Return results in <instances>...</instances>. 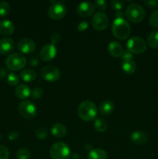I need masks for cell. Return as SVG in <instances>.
Wrapping results in <instances>:
<instances>
[{
  "label": "cell",
  "instance_id": "1",
  "mask_svg": "<svg viewBox=\"0 0 158 159\" xmlns=\"http://www.w3.org/2000/svg\"><path fill=\"white\" fill-rule=\"evenodd\" d=\"M77 115L82 120L86 121V122L94 120H96L98 115L97 107L91 101H83L78 106Z\"/></svg>",
  "mask_w": 158,
  "mask_h": 159
},
{
  "label": "cell",
  "instance_id": "2",
  "mask_svg": "<svg viewBox=\"0 0 158 159\" xmlns=\"http://www.w3.org/2000/svg\"><path fill=\"white\" fill-rule=\"evenodd\" d=\"M112 31L116 38L119 40H126L131 33L130 25L125 19L116 18L112 25Z\"/></svg>",
  "mask_w": 158,
  "mask_h": 159
},
{
  "label": "cell",
  "instance_id": "3",
  "mask_svg": "<svg viewBox=\"0 0 158 159\" xmlns=\"http://www.w3.org/2000/svg\"><path fill=\"white\" fill-rule=\"evenodd\" d=\"M125 16L130 22L138 23L143 21L146 16L145 9L138 3H132L125 9Z\"/></svg>",
  "mask_w": 158,
  "mask_h": 159
},
{
  "label": "cell",
  "instance_id": "4",
  "mask_svg": "<svg viewBox=\"0 0 158 159\" xmlns=\"http://www.w3.org/2000/svg\"><path fill=\"white\" fill-rule=\"evenodd\" d=\"M50 155L52 159H69L71 158V150L66 143L56 142L50 149Z\"/></svg>",
  "mask_w": 158,
  "mask_h": 159
},
{
  "label": "cell",
  "instance_id": "5",
  "mask_svg": "<svg viewBox=\"0 0 158 159\" xmlns=\"http://www.w3.org/2000/svg\"><path fill=\"white\" fill-rule=\"evenodd\" d=\"M6 65L8 69L11 71H20L26 65V59L20 53H13L7 57Z\"/></svg>",
  "mask_w": 158,
  "mask_h": 159
},
{
  "label": "cell",
  "instance_id": "6",
  "mask_svg": "<svg viewBox=\"0 0 158 159\" xmlns=\"http://www.w3.org/2000/svg\"><path fill=\"white\" fill-rule=\"evenodd\" d=\"M126 47L127 50L132 54H139L143 53L147 50V43L142 37L135 36L129 39Z\"/></svg>",
  "mask_w": 158,
  "mask_h": 159
},
{
  "label": "cell",
  "instance_id": "7",
  "mask_svg": "<svg viewBox=\"0 0 158 159\" xmlns=\"http://www.w3.org/2000/svg\"><path fill=\"white\" fill-rule=\"evenodd\" d=\"M52 4L48 9V16L54 20H61L67 13L66 6L62 2L52 1Z\"/></svg>",
  "mask_w": 158,
  "mask_h": 159
},
{
  "label": "cell",
  "instance_id": "8",
  "mask_svg": "<svg viewBox=\"0 0 158 159\" xmlns=\"http://www.w3.org/2000/svg\"><path fill=\"white\" fill-rule=\"evenodd\" d=\"M18 111L25 119H33L37 115V107L29 100H23L19 104Z\"/></svg>",
  "mask_w": 158,
  "mask_h": 159
},
{
  "label": "cell",
  "instance_id": "9",
  "mask_svg": "<svg viewBox=\"0 0 158 159\" xmlns=\"http://www.w3.org/2000/svg\"><path fill=\"white\" fill-rule=\"evenodd\" d=\"M109 23L108 16L103 12H98L93 15L91 20V26L95 30L102 31L106 29Z\"/></svg>",
  "mask_w": 158,
  "mask_h": 159
},
{
  "label": "cell",
  "instance_id": "10",
  "mask_svg": "<svg viewBox=\"0 0 158 159\" xmlns=\"http://www.w3.org/2000/svg\"><path fill=\"white\" fill-rule=\"evenodd\" d=\"M60 71L57 67L53 66V65H47L42 68L40 71V76L43 78L44 80L50 82H57L60 79Z\"/></svg>",
  "mask_w": 158,
  "mask_h": 159
},
{
  "label": "cell",
  "instance_id": "11",
  "mask_svg": "<svg viewBox=\"0 0 158 159\" xmlns=\"http://www.w3.org/2000/svg\"><path fill=\"white\" fill-rule=\"evenodd\" d=\"M56 55H57V48L55 47V45H53L51 43H47V44L44 45L41 48L40 54H39L40 58L45 62L53 60L56 57Z\"/></svg>",
  "mask_w": 158,
  "mask_h": 159
},
{
  "label": "cell",
  "instance_id": "12",
  "mask_svg": "<svg viewBox=\"0 0 158 159\" xmlns=\"http://www.w3.org/2000/svg\"><path fill=\"white\" fill-rule=\"evenodd\" d=\"M17 48L20 52L26 54H32L37 49L35 42L27 37L20 39L17 43Z\"/></svg>",
  "mask_w": 158,
  "mask_h": 159
},
{
  "label": "cell",
  "instance_id": "13",
  "mask_svg": "<svg viewBox=\"0 0 158 159\" xmlns=\"http://www.w3.org/2000/svg\"><path fill=\"white\" fill-rule=\"evenodd\" d=\"M95 6L91 2H82L77 6V12L80 16L88 17L95 11Z\"/></svg>",
  "mask_w": 158,
  "mask_h": 159
},
{
  "label": "cell",
  "instance_id": "14",
  "mask_svg": "<svg viewBox=\"0 0 158 159\" xmlns=\"http://www.w3.org/2000/svg\"><path fill=\"white\" fill-rule=\"evenodd\" d=\"M15 48V43L12 39L2 38L0 40V54L6 55V54H10L12 51H14Z\"/></svg>",
  "mask_w": 158,
  "mask_h": 159
},
{
  "label": "cell",
  "instance_id": "15",
  "mask_svg": "<svg viewBox=\"0 0 158 159\" xmlns=\"http://www.w3.org/2000/svg\"><path fill=\"white\" fill-rule=\"evenodd\" d=\"M15 31L13 23L9 20H2L0 21V34L2 36H11Z\"/></svg>",
  "mask_w": 158,
  "mask_h": 159
},
{
  "label": "cell",
  "instance_id": "16",
  "mask_svg": "<svg viewBox=\"0 0 158 159\" xmlns=\"http://www.w3.org/2000/svg\"><path fill=\"white\" fill-rule=\"evenodd\" d=\"M130 140L132 142L136 144H143L149 140V136L147 133L140 130L133 132L130 135Z\"/></svg>",
  "mask_w": 158,
  "mask_h": 159
},
{
  "label": "cell",
  "instance_id": "17",
  "mask_svg": "<svg viewBox=\"0 0 158 159\" xmlns=\"http://www.w3.org/2000/svg\"><path fill=\"white\" fill-rule=\"evenodd\" d=\"M123 50L121 43L117 41H112L108 45V53L114 57H120L123 52Z\"/></svg>",
  "mask_w": 158,
  "mask_h": 159
},
{
  "label": "cell",
  "instance_id": "18",
  "mask_svg": "<svg viewBox=\"0 0 158 159\" xmlns=\"http://www.w3.org/2000/svg\"><path fill=\"white\" fill-rule=\"evenodd\" d=\"M15 94L16 97L20 99H26L30 96L31 90L27 85L20 84L15 87Z\"/></svg>",
  "mask_w": 158,
  "mask_h": 159
},
{
  "label": "cell",
  "instance_id": "19",
  "mask_svg": "<svg viewBox=\"0 0 158 159\" xmlns=\"http://www.w3.org/2000/svg\"><path fill=\"white\" fill-rule=\"evenodd\" d=\"M115 110V105L112 101L105 100L99 106V112L103 116H108L112 114Z\"/></svg>",
  "mask_w": 158,
  "mask_h": 159
},
{
  "label": "cell",
  "instance_id": "20",
  "mask_svg": "<svg viewBox=\"0 0 158 159\" xmlns=\"http://www.w3.org/2000/svg\"><path fill=\"white\" fill-rule=\"evenodd\" d=\"M50 131L53 136L58 138H64V137L67 134L66 127H65L64 124H60V123L54 124V125L51 127Z\"/></svg>",
  "mask_w": 158,
  "mask_h": 159
},
{
  "label": "cell",
  "instance_id": "21",
  "mask_svg": "<svg viewBox=\"0 0 158 159\" xmlns=\"http://www.w3.org/2000/svg\"><path fill=\"white\" fill-rule=\"evenodd\" d=\"M37 77V74L34 70L29 69V68H26L23 69L20 72V78L23 79L24 82H29L35 80Z\"/></svg>",
  "mask_w": 158,
  "mask_h": 159
},
{
  "label": "cell",
  "instance_id": "22",
  "mask_svg": "<svg viewBox=\"0 0 158 159\" xmlns=\"http://www.w3.org/2000/svg\"><path fill=\"white\" fill-rule=\"evenodd\" d=\"M106 152L102 148H94L88 154V159H107Z\"/></svg>",
  "mask_w": 158,
  "mask_h": 159
},
{
  "label": "cell",
  "instance_id": "23",
  "mask_svg": "<svg viewBox=\"0 0 158 159\" xmlns=\"http://www.w3.org/2000/svg\"><path fill=\"white\" fill-rule=\"evenodd\" d=\"M122 68L124 72L128 75H131L136 71V65L133 60L123 61L122 63Z\"/></svg>",
  "mask_w": 158,
  "mask_h": 159
},
{
  "label": "cell",
  "instance_id": "24",
  "mask_svg": "<svg viewBox=\"0 0 158 159\" xmlns=\"http://www.w3.org/2000/svg\"><path fill=\"white\" fill-rule=\"evenodd\" d=\"M147 43L152 48H158V30H153L148 35Z\"/></svg>",
  "mask_w": 158,
  "mask_h": 159
},
{
  "label": "cell",
  "instance_id": "25",
  "mask_svg": "<svg viewBox=\"0 0 158 159\" xmlns=\"http://www.w3.org/2000/svg\"><path fill=\"white\" fill-rule=\"evenodd\" d=\"M94 129H95L98 132L103 133V132L106 131L107 129H108V124H107V122L104 119L98 118V119H96L95 121H94Z\"/></svg>",
  "mask_w": 158,
  "mask_h": 159
},
{
  "label": "cell",
  "instance_id": "26",
  "mask_svg": "<svg viewBox=\"0 0 158 159\" xmlns=\"http://www.w3.org/2000/svg\"><path fill=\"white\" fill-rule=\"evenodd\" d=\"M11 7L9 2L6 1L0 2V16H6L10 12Z\"/></svg>",
  "mask_w": 158,
  "mask_h": 159
},
{
  "label": "cell",
  "instance_id": "27",
  "mask_svg": "<svg viewBox=\"0 0 158 159\" xmlns=\"http://www.w3.org/2000/svg\"><path fill=\"white\" fill-rule=\"evenodd\" d=\"M7 82L11 86H16L20 83V76L14 72H10L8 74Z\"/></svg>",
  "mask_w": 158,
  "mask_h": 159
},
{
  "label": "cell",
  "instance_id": "28",
  "mask_svg": "<svg viewBox=\"0 0 158 159\" xmlns=\"http://www.w3.org/2000/svg\"><path fill=\"white\" fill-rule=\"evenodd\" d=\"M15 156L17 159H29L31 156V152L29 149L23 148L17 151Z\"/></svg>",
  "mask_w": 158,
  "mask_h": 159
},
{
  "label": "cell",
  "instance_id": "29",
  "mask_svg": "<svg viewBox=\"0 0 158 159\" xmlns=\"http://www.w3.org/2000/svg\"><path fill=\"white\" fill-rule=\"evenodd\" d=\"M149 22L152 27L158 28V9L153 11L150 16Z\"/></svg>",
  "mask_w": 158,
  "mask_h": 159
},
{
  "label": "cell",
  "instance_id": "30",
  "mask_svg": "<svg viewBox=\"0 0 158 159\" xmlns=\"http://www.w3.org/2000/svg\"><path fill=\"white\" fill-rule=\"evenodd\" d=\"M43 90L40 87H35L31 90L30 96L33 99H39L43 96Z\"/></svg>",
  "mask_w": 158,
  "mask_h": 159
},
{
  "label": "cell",
  "instance_id": "31",
  "mask_svg": "<svg viewBox=\"0 0 158 159\" xmlns=\"http://www.w3.org/2000/svg\"><path fill=\"white\" fill-rule=\"evenodd\" d=\"M35 134H36V137H37L38 139L44 140L48 137V132L45 128H43V127H39V128H37V130H36Z\"/></svg>",
  "mask_w": 158,
  "mask_h": 159
},
{
  "label": "cell",
  "instance_id": "32",
  "mask_svg": "<svg viewBox=\"0 0 158 159\" xmlns=\"http://www.w3.org/2000/svg\"><path fill=\"white\" fill-rule=\"evenodd\" d=\"M110 6L114 10L117 11H121L123 9L124 6H125V3L122 1H118V0H114V1H112L110 3Z\"/></svg>",
  "mask_w": 158,
  "mask_h": 159
},
{
  "label": "cell",
  "instance_id": "33",
  "mask_svg": "<svg viewBox=\"0 0 158 159\" xmlns=\"http://www.w3.org/2000/svg\"><path fill=\"white\" fill-rule=\"evenodd\" d=\"M9 152L7 147L4 145H0V159L9 158Z\"/></svg>",
  "mask_w": 158,
  "mask_h": 159
},
{
  "label": "cell",
  "instance_id": "34",
  "mask_svg": "<svg viewBox=\"0 0 158 159\" xmlns=\"http://www.w3.org/2000/svg\"><path fill=\"white\" fill-rule=\"evenodd\" d=\"M94 6L100 10H105L107 9V2L105 0H98L94 2Z\"/></svg>",
  "mask_w": 158,
  "mask_h": 159
},
{
  "label": "cell",
  "instance_id": "35",
  "mask_svg": "<svg viewBox=\"0 0 158 159\" xmlns=\"http://www.w3.org/2000/svg\"><path fill=\"white\" fill-rule=\"evenodd\" d=\"M60 39H61V37H60V35L58 33H54V34L50 36V40L51 44L56 45L57 44V43H60Z\"/></svg>",
  "mask_w": 158,
  "mask_h": 159
},
{
  "label": "cell",
  "instance_id": "36",
  "mask_svg": "<svg viewBox=\"0 0 158 159\" xmlns=\"http://www.w3.org/2000/svg\"><path fill=\"white\" fill-rule=\"evenodd\" d=\"M121 59L122 61H127V60H133V54H132L130 51H129L128 50H123V52H122V54L121 55Z\"/></svg>",
  "mask_w": 158,
  "mask_h": 159
},
{
  "label": "cell",
  "instance_id": "37",
  "mask_svg": "<svg viewBox=\"0 0 158 159\" xmlns=\"http://www.w3.org/2000/svg\"><path fill=\"white\" fill-rule=\"evenodd\" d=\"M88 23L87 21H81V23H78V25H77V30L79 31V32H83V31L86 30L87 29H88Z\"/></svg>",
  "mask_w": 158,
  "mask_h": 159
},
{
  "label": "cell",
  "instance_id": "38",
  "mask_svg": "<svg viewBox=\"0 0 158 159\" xmlns=\"http://www.w3.org/2000/svg\"><path fill=\"white\" fill-rule=\"evenodd\" d=\"M144 4L150 8H155L158 6V0H145Z\"/></svg>",
  "mask_w": 158,
  "mask_h": 159
},
{
  "label": "cell",
  "instance_id": "39",
  "mask_svg": "<svg viewBox=\"0 0 158 159\" xmlns=\"http://www.w3.org/2000/svg\"><path fill=\"white\" fill-rule=\"evenodd\" d=\"M39 64V57L37 55H33L29 58V65L33 67L37 66Z\"/></svg>",
  "mask_w": 158,
  "mask_h": 159
},
{
  "label": "cell",
  "instance_id": "40",
  "mask_svg": "<svg viewBox=\"0 0 158 159\" xmlns=\"http://www.w3.org/2000/svg\"><path fill=\"white\" fill-rule=\"evenodd\" d=\"M19 136H20V134L18 132L12 131L9 133L8 138H9V140H11V141H14V140H16L19 138Z\"/></svg>",
  "mask_w": 158,
  "mask_h": 159
},
{
  "label": "cell",
  "instance_id": "41",
  "mask_svg": "<svg viewBox=\"0 0 158 159\" xmlns=\"http://www.w3.org/2000/svg\"><path fill=\"white\" fill-rule=\"evenodd\" d=\"M115 15H116V18H123L124 16V14L122 11H117V12L115 13Z\"/></svg>",
  "mask_w": 158,
  "mask_h": 159
},
{
  "label": "cell",
  "instance_id": "42",
  "mask_svg": "<svg viewBox=\"0 0 158 159\" xmlns=\"http://www.w3.org/2000/svg\"><path fill=\"white\" fill-rule=\"evenodd\" d=\"M6 74H7V72H6V70H4L3 68H0V77L4 78Z\"/></svg>",
  "mask_w": 158,
  "mask_h": 159
},
{
  "label": "cell",
  "instance_id": "43",
  "mask_svg": "<svg viewBox=\"0 0 158 159\" xmlns=\"http://www.w3.org/2000/svg\"><path fill=\"white\" fill-rule=\"evenodd\" d=\"M71 159H79L80 158V156H79L78 154L77 153H73L71 155Z\"/></svg>",
  "mask_w": 158,
  "mask_h": 159
},
{
  "label": "cell",
  "instance_id": "44",
  "mask_svg": "<svg viewBox=\"0 0 158 159\" xmlns=\"http://www.w3.org/2000/svg\"><path fill=\"white\" fill-rule=\"evenodd\" d=\"M157 58H158V55H157Z\"/></svg>",
  "mask_w": 158,
  "mask_h": 159
}]
</instances>
